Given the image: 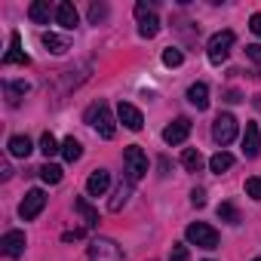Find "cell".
Instances as JSON below:
<instances>
[{
  "instance_id": "1",
  "label": "cell",
  "mask_w": 261,
  "mask_h": 261,
  "mask_svg": "<svg viewBox=\"0 0 261 261\" xmlns=\"http://www.w3.org/2000/svg\"><path fill=\"white\" fill-rule=\"evenodd\" d=\"M95 133L101 136V139H114L117 136V126H114V117H111V108L105 105V101H95V105H89L86 108V117H83Z\"/></svg>"
},
{
  "instance_id": "2",
  "label": "cell",
  "mask_w": 261,
  "mask_h": 261,
  "mask_svg": "<svg viewBox=\"0 0 261 261\" xmlns=\"http://www.w3.org/2000/svg\"><path fill=\"white\" fill-rule=\"evenodd\" d=\"M185 237H188V243L197 246V249H218V230H215L212 224H206V221L188 224Z\"/></svg>"
},
{
  "instance_id": "3",
  "label": "cell",
  "mask_w": 261,
  "mask_h": 261,
  "mask_svg": "<svg viewBox=\"0 0 261 261\" xmlns=\"http://www.w3.org/2000/svg\"><path fill=\"white\" fill-rule=\"evenodd\" d=\"M123 163H126V172H129V181H142L145 172H148V157L139 145H129L123 151Z\"/></svg>"
},
{
  "instance_id": "4",
  "label": "cell",
  "mask_w": 261,
  "mask_h": 261,
  "mask_svg": "<svg viewBox=\"0 0 261 261\" xmlns=\"http://www.w3.org/2000/svg\"><path fill=\"white\" fill-rule=\"evenodd\" d=\"M233 43H237L233 31H218V34L209 40V46H206V53H209V62H212V65H221V62L230 56Z\"/></svg>"
},
{
  "instance_id": "5",
  "label": "cell",
  "mask_w": 261,
  "mask_h": 261,
  "mask_svg": "<svg viewBox=\"0 0 261 261\" xmlns=\"http://www.w3.org/2000/svg\"><path fill=\"white\" fill-rule=\"evenodd\" d=\"M86 261H123V249H120L114 240H108V237H98V240H92Z\"/></svg>"
},
{
  "instance_id": "6",
  "label": "cell",
  "mask_w": 261,
  "mask_h": 261,
  "mask_svg": "<svg viewBox=\"0 0 261 261\" xmlns=\"http://www.w3.org/2000/svg\"><path fill=\"white\" fill-rule=\"evenodd\" d=\"M212 139H215V145H221V148L237 139V117H233V114H218V117H215V123H212Z\"/></svg>"
},
{
  "instance_id": "7",
  "label": "cell",
  "mask_w": 261,
  "mask_h": 261,
  "mask_svg": "<svg viewBox=\"0 0 261 261\" xmlns=\"http://www.w3.org/2000/svg\"><path fill=\"white\" fill-rule=\"evenodd\" d=\"M43 206H46V194H43L40 188L28 191V194H25V200H22V206H19V215H22V221H34V218L43 212Z\"/></svg>"
},
{
  "instance_id": "8",
  "label": "cell",
  "mask_w": 261,
  "mask_h": 261,
  "mask_svg": "<svg viewBox=\"0 0 261 261\" xmlns=\"http://www.w3.org/2000/svg\"><path fill=\"white\" fill-rule=\"evenodd\" d=\"M117 117H120V123H123L126 129H133V133H139V129L145 126L142 111H139L136 105H129V101H120V105H117Z\"/></svg>"
},
{
  "instance_id": "9",
  "label": "cell",
  "mask_w": 261,
  "mask_h": 261,
  "mask_svg": "<svg viewBox=\"0 0 261 261\" xmlns=\"http://www.w3.org/2000/svg\"><path fill=\"white\" fill-rule=\"evenodd\" d=\"M188 136H191V120H188V117H178V120H172V123L163 129V142H166V145H181Z\"/></svg>"
},
{
  "instance_id": "10",
  "label": "cell",
  "mask_w": 261,
  "mask_h": 261,
  "mask_svg": "<svg viewBox=\"0 0 261 261\" xmlns=\"http://www.w3.org/2000/svg\"><path fill=\"white\" fill-rule=\"evenodd\" d=\"M0 246H4L7 258H22L25 255V230H7L4 240H0Z\"/></svg>"
},
{
  "instance_id": "11",
  "label": "cell",
  "mask_w": 261,
  "mask_h": 261,
  "mask_svg": "<svg viewBox=\"0 0 261 261\" xmlns=\"http://www.w3.org/2000/svg\"><path fill=\"white\" fill-rule=\"evenodd\" d=\"M0 62H4L7 68H10V65H22V68H28V65H31V59L22 53V37H19V31H13V34H10V49H7V56L0 59Z\"/></svg>"
},
{
  "instance_id": "12",
  "label": "cell",
  "mask_w": 261,
  "mask_h": 261,
  "mask_svg": "<svg viewBox=\"0 0 261 261\" xmlns=\"http://www.w3.org/2000/svg\"><path fill=\"white\" fill-rule=\"evenodd\" d=\"M243 154H246V157H258V154H261V129H258V123H246Z\"/></svg>"
},
{
  "instance_id": "13",
  "label": "cell",
  "mask_w": 261,
  "mask_h": 261,
  "mask_svg": "<svg viewBox=\"0 0 261 261\" xmlns=\"http://www.w3.org/2000/svg\"><path fill=\"white\" fill-rule=\"evenodd\" d=\"M108 188H111V172H108V169H95V172L86 178V191H89V197H105Z\"/></svg>"
},
{
  "instance_id": "14",
  "label": "cell",
  "mask_w": 261,
  "mask_h": 261,
  "mask_svg": "<svg viewBox=\"0 0 261 261\" xmlns=\"http://www.w3.org/2000/svg\"><path fill=\"white\" fill-rule=\"evenodd\" d=\"M56 22H59L65 31H74V28H77V22H80L77 7H74V4H59V7H56Z\"/></svg>"
},
{
  "instance_id": "15",
  "label": "cell",
  "mask_w": 261,
  "mask_h": 261,
  "mask_svg": "<svg viewBox=\"0 0 261 261\" xmlns=\"http://www.w3.org/2000/svg\"><path fill=\"white\" fill-rule=\"evenodd\" d=\"M28 16L34 25H49V19L56 16V10L49 7V0H34V4L28 7Z\"/></svg>"
},
{
  "instance_id": "16",
  "label": "cell",
  "mask_w": 261,
  "mask_h": 261,
  "mask_svg": "<svg viewBox=\"0 0 261 261\" xmlns=\"http://www.w3.org/2000/svg\"><path fill=\"white\" fill-rule=\"evenodd\" d=\"M4 89H7V101H10V105H19V101L31 92V83H25V80H7Z\"/></svg>"
},
{
  "instance_id": "17",
  "label": "cell",
  "mask_w": 261,
  "mask_h": 261,
  "mask_svg": "<svg viewBox=\"0 0 261 261\" xmlns=\"http://www.w3.org/2000/svg\"><path fill=\"white\" fill-rule=\"evenodd\" d=\"M188 101H191L197 111H206V108H209V86H206V83H194V86L188 89Z\"/></svg>"
},
{
  "instance_id": "18",
  "label": "cell",
  "mask_w": 261,
  "mask_h": 261,
  "mask_svg": "<svg viewBox=\"0 0 261 261\" xmlns=\"http://www.w3.org/2000/svg\"><path fill=\"white\" fill-rule=\"evenodd\" d=\"M43 46H46L53 56H62V53H68V49H71L68 37H59V34H43Z\"/></svg>"
},
{
  "instance_id": "19",
  "label": "cell",
  "mask_w": 261,
  "mask_h": 261,
  "mask_svg": "<svg viewBox=\"0 0 261 261\" xmlns=\"http://www.w3.org/2000/svg\"><path fill=\"white\" fill-rule=\"evenodd\" d=\"M7 148H10V154H13V157H28V154L34 151V148H31V139H28V136H13Z\"/></svg>"
},
{
  "instance_id": "20",
  "label": "cell",
  "mask_w": 261,
  "mask_h": 261,
  "mask_svg": "<svg viewBox=\"0 0 261 261\" xmlns=\"http://www.w3.org/2000/svg\"><path fill=\"white\" fill-rule=\"evenodd\" d=\"M62 157H65L68 163H77V160L83 157V145H80L74 136H71V139H65V142H62Z\"/></svg>"
},
{
  "instance_id": "21",
  "label": "cell",
  "mask_w": 261,
  "mask_h": 261,
  "mask_svg": "<svg viewBox=\"0 0 261 261\" xmlns=\"http://www.w3.org/2000/svg\"><path fill=\"white\" fill-rule=\"evenodd\" d=\"M74 209L86 218V227H95V224H98V212L86 203V197H74Z\"/></svg>"
},
{
  "instance_id": "22",
  "label": "cell",
  "mask_w": 261,
  "mask_h": 261,
  "mask_svg": "<svg viewBox=\"0 0 261 261\" xmlns=\"http://www.w3.org/2000/svg\"><path fill=\"white\" fill-rule=\"evenodd\" d=\"M139 34H142V37H148V40H151V37H157V34H160V19H157L154 13H151V16H145V19H139Z\"/></svg>"
},
{
  "instance_id": "23",
  "label": "cell",
  "mask_w": 261,
  "mask_h": 261,
  "mask_svg": "<svg viewBox=\"0 0 261 261\" xmlns=\"http://www.w3.org/2000/svg\"><path fill=\"white\" fill-rule=\"evenodd\" d=\"M181 166H185L188 172H200V169H203V154L194 151V148H188V151L181 154Z\"/></svg>"
},
{
  "instance_id": "24",
  "label": "cell",
  "mask_w": 261,
  "mask_h": 261,
  "mask_svg": "<svg viewBox=\"0 0 261 261\" xmlns=\"http://www.w3.org/2000/svg\"><path fill=\"white\" fill-rule=\"evenodd\" d=\"M230 166H233V157H230L227 151H218V154L209 160V169H212V172H218V175H221V172H227Z\"/></svg>"
},
{
  "instance_id": "25",
  "label": "cell",
  "mask_w": 261,
  "mask_h": 261,
  "mask_svg": "<svg viewBox=\"0 0 261 261\" xmlns=\"http://www.w3.org/2000/svg\"><path fill=\"white\" fill-rule=\"evenodd\" d=\"M40 151H43V157L49 160V157H56V154H59L62 148H59V142H56V139H53L49 133H43V136H40Z\"/></svg>"
},
{
  "instance_id": "26",
  "label": "cell",
  "mask_w": 261,
  "mask_h": 261,
  "mask_svg": "<svg viewBox=\"0 0 261 261\" xmlns=\"http://www.w3.org/2000/svg\"><path fill=\"white\" fill-rule=\"evenodd\" d=\"M40 178H43L46 185H59V181H62V166H56V163H46V166L40 169Z\"/></svg>"
},
{
  "instance_id": "27",
  "label": "cell",
  "mask_w": 261,
  "mask_h": 261,
  "mask_svg": "<svg viewBox=\"0 0 261 261\" xmlns=\"http://www.w3.org/2000/svg\"><path fill=\"white\" fill-rule=\"evenodd\" d=\"M218 218L227 221V224H240V212H237L233 203H221V206H218Z\"/></svg>"
},
{
  "instance_id": "28",
  "label": "cell",
  "mask_w": 261,
  "mask_h": 261,
  "mask_svg": "<svg viewBox=\"0 0 261 261\" xmlns=\"http://www.w3.org/2000/svg\"><path fill=\"white\" fill-rule=\"evenodd\" d=\"M126 200H129V185H120V188H117V194H114V200L108 203V206H111V212H120V209L126 206Z\"/></svg>"
},
{
  "instance_id": "29",
  "label": "cell",
  "mask_w": 261,
  "mask_h": 261,
  "mask_svg": "<svg viewBox=\"0 0 261 261\" xmlns=\"http://www.w3.org/2000/svg\"><path fill=\"white\" fill-rule=\"evenodd\" d=\"M185 62V56H181V49H175V46H169L166 53H163V65L166 68H178Z\"/></svg>"
},
{
  "instance_id": "30",
  "label": "cell",
  "mask_w": 261,
  "mask_h": 261,
  "mask_svg": "<svg viewBox=\"0 0 261 261\" xmlns=\"http://www.w3.org/2000/svg\"><path fill=\"white\" fill-rule=\"evenodd\" d=\"M105 19H108V7H105V4H92V7H89V22L98 25V22H105Z\"/></svg>"
},
{
  "instance_id": "31",
  "label": "cell",
  "mask_w": 261,
  "mask_h": 261,
  "mask_svg": "<svg viewBox=\"0 0 261 261\" xmlns=\"http://www.w3.org/2000/svg\"><path fill=\"white\" fill-rule=\"evenodd\" d=\"M246 197H252V200H261V178H258V175L246 178Z\"/></svg>"
},
{
  "instance_id": "32",
  "label": "cell",
  "mask_w": 261,
  "mask_h": 261,
  "mask_svg": "<svg viewBox=\"0 0 261 261\" xmlns=\"http://www.w3.org/2000/svg\"><path fill=\"white\" fill-rule=\"evenodd\" d=\"M169 261H191V252H188V246H185V243H172Z\"/></svg>"
},
{
  "instance_id": "33",
  "label": "cell",
  "mask_w": 261,
  "mask_h": 261,
  "mask_svg": "<svg viewBox=\"0 0 261 261\" xmlns=\"http://www.w3.org/2000/svg\"><path fill=\"white\" fill-rule=\"evenodd\" d=\"M191 203L200 209V206H206V191L203 188H194V194H191Z\"/></svg>"
},
{
  "instance_id": "34",
  "label": "cell",
  "mask_w": 261,
  "mask_h": 261,
  "mask_svg": "<svg viewBox=\"0 0 261 261\" xmlns=\"http://www.w3.org/2000/svg\"><path fill=\"white\" fill-rule=\"evenodd\" d=\"M151 13H154V4H145V0H142V4H136V16H139V19L151 16Z\"/></svg>"
},
{
  "instance_id": "35",
  "label": "cell",
  "mask_w": 261,
  "mask_h": 261,
  "mask_svg": "<svg viewBox=\"0 0 261 261\" xmlns=\"http://www.w3.org/2000/svg\"><path fill=\"white\" fill-rule=\"evenodd\" d=\"M246 56H249L252 62H258V65H261V43H252V46H246Z\"/></svg>"
},
{
  "instance_id": "36",
  "label": "cell",
  "mask_w": 261,
  "mask_h": 261,
  "mask_svg": "<svg viewBox=\"0 0 261 261\" xmlns=\"http://www.w3.org/2000/svg\"><path fill=\"white\" fill-rule=\"evenodd\" d=\"M249 28H252V34H255V37H261V13H255V16L249 19Z\"/></svg>"
},
{
  "instance_id": "37",
  "label": "cell",
  "mask_w": 261,
  "mask_h": 261,
  "mask_svg": "<svg viewBox=\"0 0 261 261\" xmlns=\"http://www.w3.org/2000/svg\"><path fill=\"white\" fill-rule=\"evenodd\" d=\"M83 233H86V230H68V233H65L62 240H65V243H71V240H80Z\"/></svg>"
},
{
  "instance_id": "38",
  "label": "cell",
  "mask_w": 261,
  "mask_h": 261,
  "mask_svg": "<svg viewBox=\"0 0 261 261\" xmlns=\"http://www.w3.org/2000/svg\"><path fill=\"white\" fill-rule=\"evenodd\" d=\"M13 175V169H10V163H4V166H0V178H10Z\"/></svg>"
},
{
  "instance_id": "39",
  "label": "cell",
  "mask_w": 261,
  "mask_h": 261,
  "mask_svg": "<svg viewBox=\"0 0 261 261\" xmlns=\"http://www.w3.org/2000/svg\"><path fill=\"white\" fill-rule=\"evenodd\" d=\"M255 261H261V258H255Z\"/></svg>"
}]
</instances>
